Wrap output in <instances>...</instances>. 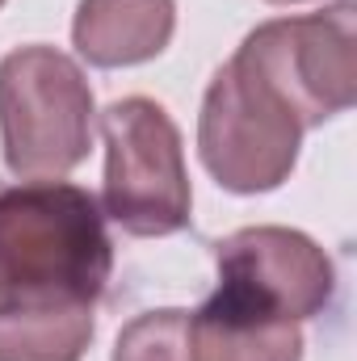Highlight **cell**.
<instances>
[{"mask_svg":"<svg viewBox=\"0 0 357 361\" xmlns=\"http://www.w3.org/2000/svg\"><path fill=\"white\" fill-rule=\"evenodd\" d=\"M105 189L101 210L135 240H164L189 227L193 189L173 114L152 97H122L101 109Z\"/></svg>","mask_w":357,"mask_h":361,"instance_id":"cell-3","label":"cell"},{"mask_svg":"<svg viewBox=\"0 0 357 361\" xmlns=\"http://www.w3.org/2000/svg\"><path fill=\"white\" fill-rule=\"evenodd\" d=\"M97 101L80 63L47 42L0 59V152L21 180L68 177L89 160Z\"/></svg>","mask_w":357,"mask_h":361,"instance_id":"cell-2","label":"cell"},{"mask_svg":"<svg viewBox=\"0 0 357 361\" xmlns=\"http://www.w3.org/2000/svg\"><path fill=\"white\" fill-rule=\"evenodd\" d=\"M214 269L223 286L282 311L294 324L324 315L337 298L332 257L307 231L277 223H257L223 235L214 244Z\"/></svg>","mask_w":357,"mask_h":361,"instance_id":"cell-6","label":"cell"},{"mask_svg":"<svg viewBox=\"0 0 357 361\" xmlns=\"http://www.w3.org/2000/svg\"><path fill=\"white\" fill-rule=\"evenodd\" d=\"M303 147L298 118L231 59L210 76L198 114V156L219 189L269 193L286 185Z\"/></svg>","mask_w":357,"mask_h":361,"instance_id":"cell-5","label":"cell"},{"mask_svg":"<svg viewBox=\"0 0 357 361\" xmlns=\"http://www.w3.org/2000/svg\"><path fill=\"white\" fill-rule=\"evenodd\" d=\"M114 273L105 210L63 177L0 185V286L97 307Z\"/></svg>","mask_w":357,"mask_h":361,"instance_id":"cell-1","label":"cell"},{"mask_svg":"<svg viewBox=\"0 0 357 361\" xmlns=\"http://www.w3.org/2000/svg\"><path fill=\"white\" fill-rule=\"evenodd\" d=\"M4 4H8V0H0V8H4Z\"/></svg>","mask_w":357,"mask_h":361,"instance_id":"cell-12","label":"cell"},{"mask_svg":"<svg viewBox=\"0 0 357 361\" xmlns=\"http://www.w3.org/2000/svg\"><path fill=\"white\" fill-rule=\"evenodd\" d=\"M193 361H303V328L265 302L214 286V294L189 311Z\"/></svg>","mask_w":357,"mask_h":361,"instance_id":"cell-7","label":"cell"},{"mask_svg":"<svg viewBox=\"0 0 357 361\" xmlns=\"http://www.w3.org/2000/svg\"><path fill=\"white\" fill-rule=\"evenodd\" d=\"M114 361H193L189 357V311L160 307V311L135 315L114 341Z\"/></svg>","mask_w":357,"mask_h":361,"instance_id":"cell-10","label":"cell"},{"mask_svg":"<svg viewBox=\"0 0 357 361\" xmlns=\"http://www.w3.org/2000/svg\"><path fill=\"white\" fill-rule=\"evenodd\" d=\"M177 30V0H80L72 17L76 55L101 68H139L169 51Z\"/></svg>","mask_w":357,"mask_h":361,"instance_id":"cell-8","label":"cell"},{"mask_svg":"<svg viewBox=\"0 0 357 361\" xmlns=\"http://www.w3.org/2000/svg\"><path fill=\"white\" fill-rule=\"evenodd\" d=\"M269 4H307V0H269Z\"/></svg>","mask_w":357,"mask_h":361,"instance_id":"cell-11","label":"cell"},{"mask_svg":"<svg viewBox=\"0 0 357 361\" xmlns=\"http://www.w3.org/2000/svg\"><path fill=\"white\" fill-rule=\"evenodd\" d=\"M231 63L273 92L303 130H315L357 101V4L337 0L320 13L261 21Z\"/></svg>","mask_w":357,"mask_h":361,"instance_id":"cell-4","label":"cell"},{"mask_svg":"<svg viewBox=\"0 0 357 361\" xmlns=\"http://www.w3.org/2000/svg\"><path fill=\"white\" fill-rule=\"evenodd\" d=\"M97 307L0 286V361H80L97 332Z\"/></svg>","mask_w":357,"mask_h":361,"instance_id":"cell-9","label":"cell"}]
</instances>
